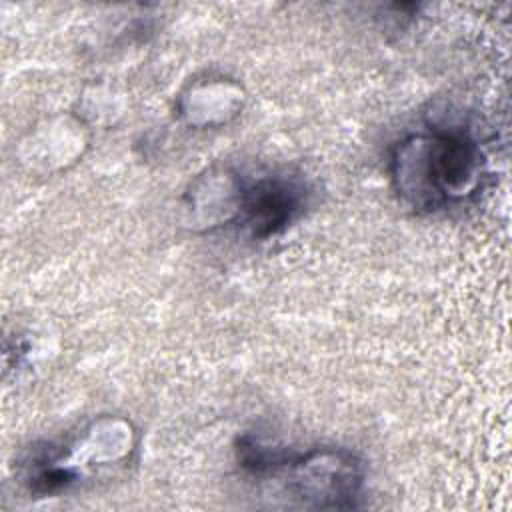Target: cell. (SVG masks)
Masks as SVG:
<instances>
[{
  "label": "cell",
  "mask_w": 512,
  "mask_h": 512,
  "mask_svg": "<svg viewBox=\"0 0 512 512\" xmlns=\"http://www.w3.org/2000/svg\"><path fill=\"white\" fill-rule=\"evenodd\" d=\"M426 164L418 190L428 196H462L476 186L480 154L472 142L462 136H436L426 142Z\"/></svg>",
  "instance_id": "obj_1"
},
{
  "label": "cell",
  "mask_w": 512,
  "mask_h": 512,
  "mask_svg": "<svg viewBox=\"0 0 512 512\" xmlns=\"http://www.w3.org/2000/svg\"><path fill=\"white\" fill-rule=\"evenodd\" d=\"M296 490L306 498H318L320 506L352 504L360 474L358 464L344 452H316L296 466Z\"/></svg>",
  "instance_id": "obj_2"
},
{
  "label": "cell",
  "mask_w": 512,
  "mask_h": 512,
  "mask_svg": "<svg viewBox=\"0 0 512 512\" xmlns=\"http://www.w3.org/2000/svg\"><path fill=\"white\" fill-rule=\"evenodd\" d=\"M298 190L280 178L258 180L244 196V220L256 238L282 230L298 212Z\"/></svg>",
  "instance_id": "obj_3"
}]
</instances>
